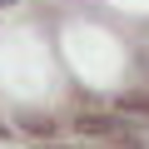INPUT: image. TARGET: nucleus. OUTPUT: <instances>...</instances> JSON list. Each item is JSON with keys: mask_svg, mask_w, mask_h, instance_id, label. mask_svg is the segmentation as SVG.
<instances>
[{"mask_svg": "<svg viewBox=\"0 0 149 149\" xmlns=\"http://www.w3.org/2000/svg\"><path fill=\"white\" fill-rule=\"evenodd\" d=\"M80 134H109L114 129V119H104V114H80V124H74Z\"/></svg>", "mask_w": 149, "mask_h": 149, "instance_id": "nucleus-1", "label": "nucleus"}, {"mask_svg": "<svg viewBox=\"0 0 149 149\" xmlns=\"http://www.w3.org/2000/svg\"><path fill=\"white\" fill-rule=\"evenodd\" d=\"M20 129H30V134H40V139H50V134H55V119H50V114H45V119H40V114H25V119H20Z\"/></svg>", "mask_w": 149, "mask_h": 149, "instance_id": "nucleus-2", "label": "nucleus"}, {"mask_svg": "<svg viewBox=\"0 0 149 149\" xmlns=\"http://www.w3.org/2000/svg\"><path fill=\"white\" fill-rule=\"evenodd\" d=\"M124 109H129V114H144V119H149V100H129Z\"/></svg>", "mask_w": 149, "mask_h": 149, "instance_id": "nucleus-3", "label": "nucleus"}, {"mask_svg": "<svg viewBox=\"0 0 149 149\" xmlns=\"http://www.w3.org/2000/svg\"><path fill=\"white\" fill-rule=\"evenodd\" d=\"M5 5H15V0H0V10H5Z\"/></svg>", "mask_w": 149, "mask_h": 149, "instance_id": "nucleus-4", "label": "nucleus"}, {"mask_svg": "<svg viewBox=\"0 0 149 149\" xmlns=\"http://www.w3.org/2000/svg\"><path fill=\"white\" fill-rule=\"evenodd\" d=\"M40 149H60V144H40Z\"/></svg>", "mask_w": 149, "mask_h": 149, "instance_id": "nucleus-5", "label": "nucleus"}]
</instances>
